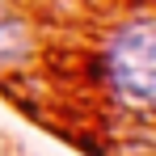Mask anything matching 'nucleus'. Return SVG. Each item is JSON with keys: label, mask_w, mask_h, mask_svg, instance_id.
Instances as JSON below:
<instances>
[{"label": "nucleus", "mask_w": 156, "mask_h": 156, "mask_svg": "<svg viewBox=\"0 0 156 156\" xmlns=\"http://www.w3.org/2000/svg\"><path fill=\"white\" fill-rule=\"evenodd\" d=\"M101 72L110 93L122 105L148 114L156 105V21L131 17L105 38L101 47Z\"/></svg>", "instance_id": "nucleus-1"}, {"label": "nucleus", "mask_w": 156, "mask_h": 156, "mask_svg": "<svg viewBox=\"0 0 156 156\" xmlns=\"http://www.w3.org/2000/svg\"><path fill=\"white\" fill-rule=\"evenodd\" d=\"M30 47L34 38H30L26 17L0 0V68H17L21 59H30Z\"/></svg>", "instance_id": "nucleus-2"}]
</instances>
